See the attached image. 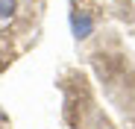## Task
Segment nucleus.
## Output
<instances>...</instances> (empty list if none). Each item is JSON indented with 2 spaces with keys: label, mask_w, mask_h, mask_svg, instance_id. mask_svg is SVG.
Wrapping results in <instances>:
<instances>
[{
  "label": "nucleus",
  "mask_w": 135,
  "mask_h": 129,
  "mask_svg": "<svg viewBox=\"0 0 135 129\" xmlns=\"http://www.w3.org/2000/svg\"><path fill=\"white\" fill-rule=\"evenodd\" d=\"M71 24H74V35L76 38H85L88 32H91V18H88V15H79V12H74V18H71Z\"/></svg>",
  "instance_id": "nucleus-1"
},
{
  "label": "nucleus",
  "mask_w": 135,
  "mask_h": 129,
  "mask_svg": "<svg viewBox=\"0 0 135 129\" xmlns=\"http://www.w3.org/2000/svg\"><path fill=\"white\" fill-rule=\"evenodd\" d=\"M15 18V0H0V29Z\"/></svg>",
  "instance_id": "nucleus-2"
}]
</instances>
